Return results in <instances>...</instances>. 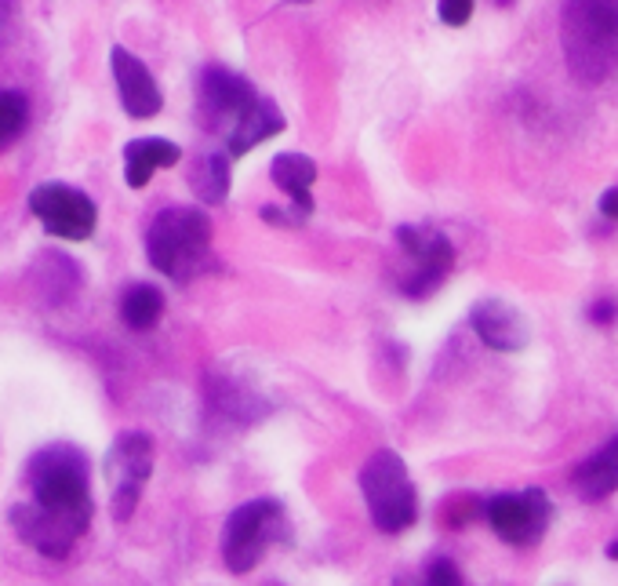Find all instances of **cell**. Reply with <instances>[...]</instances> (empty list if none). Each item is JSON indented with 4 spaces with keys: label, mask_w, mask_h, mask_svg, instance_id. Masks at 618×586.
<instances>
[{
    "label": "cell",
    "mask_w": 618,
    "mask_h": 586,
    "mask_svg": "<svg viewBox=\"0 0 618 586\" xmlns=\"http://www.w3.org/2000/svg\"><path fill=\"white\" fill-rule=\"evenodd\" d=\"M397 241H400V248L415 259V273L400 284L404 295H408V299H426V295H433L440 284H444V277L451 273V266H455V248H451V241L444 233L419 230V226H400Z\"/></svg>",
    "instance_id": "9"
},
{
    "label": "cell",
    "mask_w": 618,
    "mask_h": 586,
    "mask_svg": "<svg viewBox=\"0 0 618 586\" xmlns=\"http://www.w3.org/2000/svg\"><path fill=\"white\" fill-rule=\"evenodd\" d=\"M600 215H608V219H618V186L600 193Z\"/></svg>",
    "instance_id": "24"
},
{
    "label": "cell",
    "mask_w": 618,
    "mask_h": 586,
    "mask_svg": "<svg viewBox=\"0 0 618 586\" xmlns=\"http://www.w3.org/2000/svg\"><path fill=\"white\" fill-rule=\"evenodd\" d=\"M291 4H309V0H291Z\"/></svg>",
    "instance_id": "27"
},
{
    "label": "cell",
    "mask_w": 618,
    "mask_h": 586,
    "mask_svg": "<svg viewBox=\"0 0 618 586\" xmlns=\"http://www.w3.org/2000/svg\"><path fill=\"white\" fill-rule=\"evenodd\" d=\"M150 474H153V437L142 434V430L120 434L110 445V455H106V477H110V492H113L110 514L117 525L131 521Z\"/></svg>",
    "instance_id": "6"
},
{
    "label": "cell",
    "mask_w": 618,
    "mask_h": 586,
    "mask_svg": "<svg viewBox=\"0 0 618 586\" xmlns=\"http://www.w3.org/2000/svg\"><path fill=\"white\" fill-rule=\"evenodd\" d=\"M110 70H113V81H117V95H120V106L128 113L131 121H150L164 110V95H160L157 81H153V73L146 70V62L128 48H113L110 51Z\"/></svg>",
    "instance_id": "12"
},
{
    "label": "cell",
    "mask_w": 618,
    "mask_h": 586,
    "mask_svg": "<svg viewBox=\"0 0 618 586\" xmlns=\"http://www.w3.org/2000/svg\"><path fill=\"white\" fill-rule=\"evenodd\" d=\"M473 8H477V0H437V15L444 26H466L473 19Z\"/></svg>",
    "instance_id": "21"
},
{
    "label": "cell",
    "mask_w": 618,
    "mask_h": 586,
    "mask_svg": "<svg viewBox=\"0 0 618 586\" xmlns=\"http://www.w3.org/2000/svg\"><path fill=\"white\" fill-rule=\"evenodd\" d=\"M360 492L379 532L397 536L419 521V496L411 485L408 463L393 448H382L360 470Z\"/></svg>",
    "instance_id": "4"
},
{
    "label": "cell",
    "mask_w": 618,
    "mask_h": 586,
    "mask_svg": "<svg viewBox=\"0 0 618 586\" xmlns=\"http://www.w3.org/2000/svg\"><path fill=\"white\" fill-rule=\"evenodd\" d=\"M30 212L51 237L62 241H88L99 226V208L88 193L66 182H44L30 193Z\"/></svg>",
    "instance_id": "7"
},
{
    "label": "cell",
    "mask_w": 618,
    "mask_h": 586,
    "mask_svg": "<svg viewBox=\"0 0 618 586\" xmlns=\"http://www.w3.org/2000/svg\"><path fill=\"white\" fill-rule=\"evenodd\" d=\"M182 150L175 146L171 139H131L124 146V182H128L131 190H146L150 179L160 172V168H171V164H179Z\"/></svg>",
    "instance_id": "14"
},
{
    "label": "cell",
    "mask_w": 618,
    "mask_h": 586,
    "mask_svg": "<svg viewBox=\"0 0 618 586\" xmlns=\"http://www.w3.org/2000/svg\"><path fill=\"white\" fill-rule=\"evenodd\" d=\"M484 517H488L491 532L502 539V543L513 546H528L539 543L546 536L549 517H553V506H549L546 492L539 488H528V492H502V496H491L484 503Z\"/></svg>",
    "instance_id": "8"
},
{
    "label": "cell",
    "mask_w": 618,
    "mask_h": 586,
    "mask_svg": "<svg viewBox=\"0 0 618 586\" xmlns=\"http://www.w3.org/2000/svg\"><path fill=\"white\" fill-rule=\"evenodd\" d=\"M280 132H284V113H280V106L273 99H262L259 95V102L230 128V146L226 150H230V157H244L259 142L273 139Z\"/></svg>",
    "instance_id": "17"
},
{
    "label": "cell",
    "mask_w": 618,
    "mask_h": 586,
    "mask_svg": "<svg viewBox=\"0 0 618 586\" xmlns=\"http://www.w3.org/2000/svg\"><path fill=\"white\" fill-rule=\"evenodd\" d=\"M618 317V306L611 299H597V303L589 306V321L593 324H611Z\"/></svg>",
    "instance_id": "23"
},
{
    "label": "cell",
    "mask_w": 618,
    "mask_h": 586,
    "mask_svg": "<svg viewBox=\"0 0 618 586\" xmlns=\"http://www.w3.org/2000/svg\"><path fill=\"white\" fill-rule=\"evenodd\" d=\"M560 48L579 84L611 81L618 73V0H564Z\"/></svg>",
    "instance_id": "1"
},
{
    "label": "cell",
    "mask_w": 618,
    "mask_h": 586,
    "mask_svg": "<svg viewBox=\"0 0 618 586\" xmlns=\"http://www.w3.org/2000/svg\"><path fill=\"white\" fill-rule=\"evenodd\" d=\"M30 124V102L19 91H0V153L15 146Z\"/></svg>",
    "instance_id": "20"
},
{
    "label": "cell",
    "mask_w": 618,
    "mask_h": 586,
    "mask_svg": "<svg viewBox=\"0 0 618 586\" xmlns=\"http://www.w3.org/2000/svg\"><path fill=\"white\" fill-rule=\"evenodd\" d=\"M270 175H273V186L288 193L291 204L302 215L313 212V182L320 175L313 157H306V153H277L270 164Z\"/></svg>",
    "instance_id": "16"
},
{
    "label": "cell",
    "mask_w": 618,
    "mask_h": 586,
    "mask_svg": "<svg viewBox=\"0 0 618 586\" xmlns=\"http://www.w3.org/2000/svg\"><path fill=\"white\" fill-rule=\"evenodd\" d=\"M120 317L131 332H150L164 317V295L153 284H131L124 299H120Z\"/></svg>",
    "instance_id": "19"
},
{
    "label": "cell",
    "mask_w": 618,
    "mask_h": 586,
    "mask_svg": "<svg viewBox=\"0 0 618 586\" xmlns=\"http://www.w3.org/2000/svg\"><path fill=\"white\" fill-rule=\"evenodd\" d=\"M208 252L211 223L200 208L171 204V208L153 215L150 230H146V255H150L153 270L186 284L208 266Z\"/></svg>",
    "instance_id": "3"
},
{
    "label": "cell",
    "mask_w": 618,
    "mask_h": 586,
    "mask_svg": "<svg viewBox=\"0 0 618 586\" xmlns=\"http://www.w3.org/2000/svg\"><path fill=\"white\" fill-rule=\"evenodd\" d=\"M277 539H284V506L277 499L240 503L222 528V561L233 576H248Z\"/></svg>",
    "instance_id": "5"
},
{
    "label": "cell",
    "mask_w": 618,
    "mask_h": 586,
    "mask_svg": "<svg viewBox=\"0 0 618 586\" xmlns=\"http://www.w3.org/2000/svg\"><path fill=\"white\" fill-rule=\"evenodd\" d=\"M469 328L477 332V339L495 354H520L531 343V328L520 310H513L502 299H480L469 310Z\"/></svg>",
    "instance_id": "13"
},
{
    "label": "cell",
    "mask_w": 618,
    "mask_h": 586,
    "mask_svg": "<svg viewBox=\"0 0 618 586\" xmlns=\"http://www.w3.org/2000/svg\"><path fill=\"white\" fill-rule=\"evenodd\" d=\"M30 481V496L40 510L48 514H62L77 521V525H91V466L88 455L73 445H48L40 448L30 459L26 470Z\"/></svg>",
    "instance_id": "2"
},
{
    "label": "cell",
    "mask_w": 618,
    "mask_h": 586,
    "mask_svg": "<svg viewBox=\"0 0 618 586\" xmlns=\"http://www.w3.org/2000/svg\"><path fill=\"white\" fill-rule=\"evenodd\" d=\"M426 583L459 586L462 583V572L455 568V561H448V557H437V561H429V568H426Z\"/></svg>",
    "instance_id": "22"
},
{
    "label": "cell",
    "mask_w": 618,
    "mask_h": 586,
    "mask_svg": "<svg viewBox=\"0 0 618 586\" xmlns=\"http://www.w3.org/2000/svg\"><path fill=\"white\" fill-rule=\"evenodd\" d=\"M11 528H15V536H19L22 543L44 557H66L73 550V543L88 532V528L70 521V517L40 510L33 499L30 503L11 506Z\"/></svg>",
    "instance_id": "10"
},
{
    "label": "cell",
    "mask_w": 618,
    "mask_h": 586,
    "mask_svg": "<svg viewBox=\"0 0 618 586\" xmlns=\"http://www.w3.org/2000/svg\"><path fill=\"white\" fill-rule=\"evenodd\" d=\"M11 15H15V0H0V37H4V30H8Z\"/></svg>",
    "instance_id": "25"
},
{
    "label": "cell",
    "mask_w": 618,
    "mask_h": 586,
    "mask_svg": "<svg viewBox=\"0 0 618 586\" xmlns=\"http://www.w3.org/2000/svg\"><path fill=\"white\" fill-rule=\"evenodd\" d=\"M608 557H611V561H618V539H615V543L608 546Z\"/></svg>",
    "instance_id": "26"
},
{
    "label": "cell",
    "mask_w": 618,
    "mask_h": 586,
    "mask_svg": "<svg viewBox=\"0 0 618 586\" xmlns=\"http://www.w3.org/2000/svg\"><path fill=\"white\" fill-rule=\"evenodd\" d=\"M197 99H200V113H204V121H211V128H222V124L233 128L259 102V91L251 88L248 77L211 66V70L200 73Z\"/></svg>",
    "instance_id": "11"
},
{
    "label": "cell",
    "mask_w": 618,
    "mask_h": 586,
    "mask_svg": "<svg viewBox=\"0 0 618 586\" xmlns=\"http://www.w3.org/2000/svg\"><path fill=\"white\" fill-rule=\"evenodd\" d=\"M571 488L586 503H597V499H608L611 492H618V437H611L600 452H593L571 470Z\"/></svg>",
    "instance_id": "15"
},
{
    "label": "cell",
    "mask_w": 618,
    "mask_h": 586,
    "mask_svg": "<svg viewBox=\"0 0 618 586\" xmlns=\"http://www.w3.org/2000/svg\"><path fill=\"white\" fill-rule=\"evenodd\" d=\"M190 186L197 193L200 204H226L230 197V186H233V175H230V157L226 153H204L197 164H193L190 172Z\"/></svg>",
    "instance_id": "18"
}]
</instances>
